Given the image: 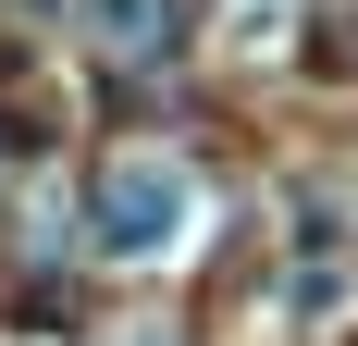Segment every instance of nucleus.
I'll return each mask as SVG.
<instances>
[{
	"mask_svg": "<svg viewBox=\"0 0 358 346\" xmlns=\"http://www.w3.org/2000/svg\"><path fill=\"white\" fill-rule=\"evenodd\" d=\"M185 223H198V186L161 148H136V161L99 173V247L111 260H161V247H185Z\"/></svg>",
	"mask_w": 358,
	"mask_h": 346,
	"instance_id": "obj_1",
	"label": "nucleus"
},
{
	"mask_svg": "<svg viewBox=\"0 0 358 346\" xmlns=\"http://www.w3.org/2000/svg\"><path fill=\"white\" fill-rule=\"evenodd\" d=\"M87 25L111 50H161V0H87Z\"/></svg>",
	"mask_w": 358,
	"mask_h": 346,
	"instance_id": "obj_2",
	"label": "nucleus"
}]
</instances>
